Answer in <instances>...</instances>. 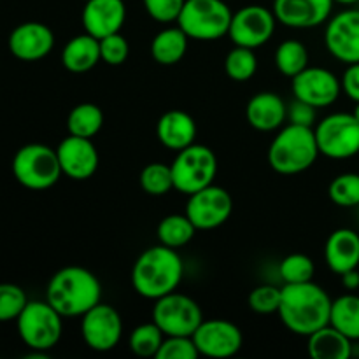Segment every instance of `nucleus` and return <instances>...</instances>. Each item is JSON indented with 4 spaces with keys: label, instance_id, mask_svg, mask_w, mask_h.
Wrapping results in <instances>:
<instances>
[{
    "label": "nucleus",
    "instance_id": "obj_26",
    "mask_svg": "<svg viewBox=\"0 0 359 359\" xmlns=\"http://www.w3.org/2000/svg\"><path fill=\"white\" fill-rule=\"evenodd\" d=\"M189 37L179 27H168L158 32L151 42V56L160 65H175L188 51Z\"/></svg>",
    "mask_w": 359,
    "mask_h": 359
},
{
    "label": "nucleus",
    "instance_id": "obj_35",
    "mask_svg": "<svg viewBox=\"0 0 359 359\" xmlns=\"http://www.w3.org/2000/svg\"><path fill=\"white\" fill-rule=\"evenodd\" d=\"M316 266L311 256L302 255V252H293L287 255L279 265V276L284 284H302L311 283L314 279Z\"/></svg>",
    "mask_w": 359,
    "mask_h": 359
},
{
    "label": "nucleus",
    "instance_id": "obj_2",
    "mask_svg": "<svg viewBox=\"0 0 359 359\" xmlns=\"http://www.w3.org/2000/svg\"><path fill=\"white\" fill-rule=\"evenodd\" d=\"M184 276V263L177 249L153 245L139 255L132 269V286L137 294L147 300H158L177 291Z\"/></svg>",
    "mask_w": 359,
    "mask_h": 359
},
{
    "label": "nucleus",
    "instance_id": "obj_5",
    "mask_svg": "<svg viewBox=\"0 0 359 359\" xmlns=\"http://www.w3.org/2000/svg\"><path fill=\"white\" fill-rule=\"evenodd\" d=\"M233 13L226 0H186L175 23L193 41H217L228 35Z\"/></svg>",
    "mask_w": 359,
    "mask_h": 359
},
{
    "label": "nucleus",
    "instance_id": "obj_25",
    "mask_svg": "<svg viewBox=\"0 0 359 359\" xmlns=\"http://www.w3.org/2000/svg\"><path fill=\"white\" fill-rule=\"evenodd\" d=\"M307 351L314 359H349L353 356V340L332 325L307 337Z\"/></svg>",
    "mask_w": 359,
    "mask_h": 359
},
{
    "label": "nucleus",
    "instance_id": "obj_6",
    "mask_svg": "<svg viewBox=\"0 0 359 359\" xmlns=\"http://www.w3.org/2000/svg\"><path fill=\"white\" fill-rule=\"evenodd\" d=\"M13 174L25 188L42 191L55 186L63 172L56 149L46 144H27L14 154Z\"/></svg>",
    "mask_w": 359,
    "mask_h": 359
},
{
    "label": "nucleus",
    "instance_id": "obj_46",
    "mask_svg": "<svg viewBox=\"0 0 359 359\" xmlns=\"http://www.w3.org/2000/svg\"><path fill=\"white\" fill-rule=\"evenodd\" d=\"M84 2H86V0H84Z\"/></svg>",
    "mask_w": 359,
    "mask_h": 359
},
{
    "label": "nucleus",
    "instance_id": "obj_8",
    "mask_svg": "<svg viewBox=\"0 0 359 359\" xmlns=\"http://www.w3.org/2000/svg\"><path fill=\"white\" fill-rule=\"evenodd\" d=\"M170 168L174 189L189 196L214 184L217 174V158L210 147L195 142L177 151Z\"/></svg>",
    "mask_w": 359,
    "mask_h": 359
},
{
    "label": "nucleus",
    "instance_id": "obj_13",
    "mask_svg": "<svg viewBox=\"0 0 359 359\" xmlns=\"http://www.w3.org/2000/svg\"><path fill=\"white\" fill-rule=\"evenodd\" d=\"M233 210V200L224 188L210 184L189 195L186 216L196 230H214L228 221Z\"/></svg>",
    "mask_w": 359,
    "mask_h": 359
},
{
    "label": "nucleus",
    "instance_id": "obj_27",
    "mask_svg": "<svg viewBox=\"0 0 359 359\" xmlns=\"http://www.w3.org/2000/svg\"><path fill=\"white\" fill-rule=\"evenodd\" d=\"M330 325L349 337L351 340H359V297L347 293L332 302Z\"/></svg>",
    "mask_w": 359,
    "mask_h": 359
},
{
    "label": "nucleus",
    "instance_id": "obj_43",
    "mask_svg": "<svg viewBox=\"0 0 359 359\" xmlns=\"http://www.w3.org/2000/svg\"><path fill=\"white\" fill-rule=\"evenodd\" d=\"M340 277H342V286L346 287L347 291H351V293H353V291L359 290V272H358V269L349 270V272H344Z\"/></svg>",
    "mask_w": 359,
    "mask_h": 359
},
{
    "label": "nucleus",
    "instance_id": "obj_36",
    "mask_svg": "<svg viewBox=\"0 0 359 359\" xmlns=\"http://www.w3.org/2000/svg\"><path fill=\"white\" fill-rule=\"evenodd\" d=\"M27 293L16 284H0V323L16 321L27 307Z\"/></svg>",
    "mask_w": 359,
    "mask_h": 359
},
{
    "label": "nucleus",
    "instance_id": "obj_28",
    "mask_svg": "<svg viewBox=\"0 0 359 359\" xmlns=\"http://www.w3.org/2000/svg\"><path fill=\"white\" fill-rule=\"evenodd\" d=\"M104 126V112L97 104L83 102L77 104L67 118V130L70 135L93 139Z\"/></svg>",
    "mask_w": 359,
    "mask_h": 359
},
{
    "label": "nucleus",
    "instance_id": "obj_38",
    "mask_svg": "<svg viewBox=\"0 0 359 359\" xmlns=\"http://www.w3.org/2000/svg\"><path fill=\"white\" fill-rule=\"evenodd\" d=\"M198 356L193 337H165L156 359H196Z\"/></svg>",
    "mask_w": 359,
    "mask_h": 359
},
{
    "label": "nucleus",
    "instance_id": "obj_14",
    "mask_svg": "<svg viewBox=\"0 0 359 359\" xmlns=\"http://www.w3.org/2000/svg\"><path fill=\"white\" fill-rule=\"evenodd\" d=\"M193 342L200 356L224 359L231 358L242 349L244 337L241 328L226 319H203L196 332L193 333Z\"/></svg>",
    "mask_w": 359,
    "mask_h": 359
},
{
    "label": "nucleus",
    "instance_id": "obj_7",
    "mask_svg": "<svg viewBox=\"0 0 359 359\" xmlns=\"http://www.w3.org/2000/svg\"><path fill=\"white\" fill-rule=\"evenodd\" d=\"M62 319L63 316L48 300L28 302L16 319L20 339L35 353H46L62 339Z\"/></svg>",
    "mask_w": 359,
    "mask_h": 359
},
{
    "label": "nucleus",
    "instance_id": "obj_9",
    "mask_svg": "<svg viewBox=\"0 0 359 359\" xmlns=\"http://www.w3.org/2000/svg\"><path fill=\"white\" fill-rule=\"evenodd\" d=\"M319 153L332 160H347L359 153V121L353 112H333L314 126Z\"/></svg>",
    "mask_w": 359,
    "mask_h": 359
},
{
    "label": "nucleus",
    "instance_id": "obj_32",
    "mask_svg": "<svg viewBox=\"0 0 359 359\" xmlns=\"http://www.w3.org/2000/svg\"><path fill=\"white\" fill-rule=\"evenodd\" d=\"M163 332L151 321L133 328V332L130 333L128 346L135 356L156 358L158 351H160L161 344H163Z\"/></svg>",
    "mask_w": 359,
    "mask_h": 359
},
{
    "label": "nucleus",
    "instance_id": "obj_31",
    "mask_svg": "<svg viewBox=\"0 0 359 359\" xmlns=\"http://www.w3.org/2000/svg\"><path fill=\"white\" fill-rule=\"evenodd\" d=\"M258 70V58L255 49L235 46L224 58V72L235 83H245L251 79Z\"/></svg>",
    "mask_w": 359,
    "mask_h": 359
},
{
    "label": "nucleus",
    "instance_id": "obj_10",
    "mask_svg": "<svg viewBox=\"0 0 359 359\" xmlns=\"http://www.w3.org/2000/svg\"><path fill=\"white\" fill-rule=\"evenodd\" d=\"M202 321V309L188 294L172 291L154 300L153 323L165 337H193Z\"/></svg>",
    "mask_w": 359,
    "mask_h": 359
},
{
    "label": "nucleus",
    "instance_id": "obj_23",
    "mask_svg": "<svg viewBox=\"0 0 359 359\" xmlns=\"http://www.w3.org/2000/svg\"><path fill=\"white\" fill-rule=\"evenodd\" d=\"M158 140L170 151H181L195 144L196 123L191 114L179 109H172L161 114L156 125Z\"/></svg>",
    "mask_w": 359,
    "mask_h": 359
},
{
    "label": "nucleus",
    "instance_id": "obj_4",
    "mask_svg": "<svg viewBox=\"0 0 359 359\" xmlns=\"http://www.w3.org/2000/svg\"><path fill=\"white\" fill-rule=\"evenodd\" d=\"M319 146L312 126H284L269 147V163L277 174L294 175L309 170L319 156Z\"/></svg>",
    "mask_w": 359,
    "mask_h": 359
},
{
    "label": "nucleus",
    "instance_id": "obj_34",
    "mask_svg": "<svg viewBox=\"0 0 359 359\" xmlns=\"http://www.w3.org/2000/svg\"><path fill=\"white\" fill-rule=\"evenodd\" d=\"M328 196L335 205L351 209L359 205V174L346 172L340 174L330 182Z\"/></svg>",
    "mask_w": 359,
    "mask_h": 359
},
{
    "label": "nucleus",
    "instance_id": "obj_37",
    "mask_svg": "<svg viewBox=\"0 0 359 359\" xmlns=\"http://www.w3.org/2000/svg\"><path fill=\"white\" fill-rule=\"evenodd\" d=\"M280 297H283V287L262 284L249 293L248 305L256 314H273L279 311Z\"/></svg>",
    "mask_w": 359,
    "mask_h": 359
},
{
    "label": "nucleus",
    "instance_id": "obj_17",
    "mask_svg": "<svg viewBox=\"0 0 359 359\" xmlns=\"http://www.w3.org/2000/svg\"><path fill=\"white\" fill-rule=\"evenodd\" d=\"M333 0H273L277 23L294 30H309L325 25L332 18Z\"/></svg>",
    "mask_w": 359,
    "mask_h": 359
},
{
    "label": "nucleus",
    "instance_id": "obj_19",
    "mask_svg": "<svg viewBox=\"0 0 359 359\" xmlns=\"http://www.w3.org/2000/svg\"><path fill=\"white\" fill-rule=\"evenodd\" d=\"M53 48H55V34L48 25L39 21L18 25L9 35V51L23 62H37L46 58Z\"/></svg>",
    "mask_w": 359,
    "mask_h": 359
},
{
    "label": "nucleus",
    "instance_id": "obj_39",
    "mask_svg": "<svg viewBox=\"0 0 359 359\" xmlns=\"http://www.w3.org/2000/svg\"><path fill=\"white\" fill-rule=\"evenodd\" d=\"M100 42V58L107 65L118 67L126 62L130 55V44L121 34H111L107 37L98 39Z\"/></svg>",
    "mask_w": 359,
    "mask_h": 359
},
{
    "label": "nucleus",
    "instance_id": "obj_30",
    "mask_svg": "<svg viewBox=\"0 0 359 359\" xmlns=\"http://www.w3.org/2000/svg\"><path fill=\"white\" fill-rule=\"evenodd\" d=\"M273 60H276L277 70L283 76L293 79L309 67V49L304 42L297 41V39H287L277 46Z\"/></svg>",
    "mask_w": 359,
    "mask_h": 359
},
{
    "label": "nucleus",
    "instance_id": "obj_33",
    "mask_svg": "<svg viewBox=\"0 0 359 359\" xmlns=\"http://www.w3.org/2000/svg\"><path fill=\"white\" fill-rule=\"evenodd\" d=\"M139 181L144 191L151 196H163L170 189H174L170 165H165L161 161H153V163L146 165L140 172Z\"/></svg>",
    "mask_w": 359,
    "mask_h": 359
},
{
    "label": "nucleus",
    "instance_id": "obj_18",
    "mask_svg": "<svg viewBox=\"0 0 359 359\" xmlns=\"http://www.w3.org/2000/svg\"><path fill=\"white\" fill-rule=\"evenodd\" d=\"M56 154H58L63 175L72 181H86L93 177L98 168V161H100L93 140L70 135V133L58 144Z\"/></svg>",
    "mask_w": 359,
    "mask_h": 359
},
{
    "label": "nucleus",
    "instance_id": "obj_1",
    "mask_svg": "<svg viewBox=\"0 0 359 359\" xmlns=\"http://www.w3.org/2000/svg\"><path fill=\"white\" fill-rule=\"evenodd\" d=\"M332 298L314 280L284 284L279 305V318L291 333L309 337L330 325Z\"/></svg>",
    "mask_w": 359,
    "mask_h": 359
},
{
    "label": "nucleus",
    "instance_id": "obj_20",
    "mask_svg": "<svg viewBox=\"0 0 359 359\" xmlns=\"http://www.w3.org/2000/svg\"><path fill=\"white\" fill-rule=\"evenodd\" d=\"M126 20V6L123 0H86L81 14L84 32L102 39L118 34Z\"/></svg>",
    "mask_w": 359,
    "mask_h": 359
},
{
    "label": "nucleus",
    "instance_id": "obj_45",
    "mask_svg": "<svg viewBox=\"0 0 359 359\" xmlns=\"http://www.w3.org/2000/svg\"><path fill=\"white\" fill-rule=\"evenodd\" d=\"M353 114H354V118H356L358 121H359V102H356V107H354Z\"/></svg>",
    "mask_w": 359,
    "mask_h": 359
},
{
    "label": "nucleus",
    "instance_id": "obj_29",
    "mask_svg": "<svg viewBox=\"0 0 359 359\" xmlns=\"http://www.w3.org/2000/svg\"><path fill=\"white\" fill-rule=\"evenodd\" d=\"M156 233L160 244L172 249H181L193 241L196 228L186 214H170L160 221Z\"/></svg>",
    "mask_w": 359,
    "mask_h": 359
},
{
    "label": "nucleus",
    "instance_id": "obj_11",
    "mask_svg": "<svg viewBox=\"0 0 359 359\" xmlns=\"http://www.w3.org/2000/svg\"><path fill=\"white\" fill-rule=\"evenodd\" d=\"M276 25L277 18L272 9L251 4L233 13L228 28V37L235 46L256 49L272 39Z\"/></svg>",
    "mask_w": 359,
    "mask_h": 359
},
{
    "label": "nucleus",
    "instance_id": "obj_15",
    "mask_svg": "<svg viewBox=\"0 0 359 359\" xmlns=\"http://www.w3.org/2000/svg\"><path fill=\"white\" fill-rule=\"evenodd\" d=\"M293 97L319 107H330L339 100L342 93V83L332 70L325 67H311L302 70L291 79Z\"/></svg>",
    "mask_w": 359,
    "mask_h": 359
},
{
    "label": "nucleus",
    "instance_id": "obj_42",
    "mask_svg": "<svg viewBox=\"0 0 359 359\" xmlns=\"http://www.w3.org/2000/svg\"><path fill=\"white\" fill-rule=\"evenodd\" d=\"M342 91L353 102H359V63H351L342 74Z\"/></svg>",
    "mask_w": 359,
    "mask_h": 359
},
{
    "label": "nucleus",
    "instance_id": "obj_12",
    "mask_svg": "<svg viewBox=\"0 0 359 359\" xmlns=\"http://www.w3.org/2000/svg\"><path fill=\"white\" fill-rule=\"evenodd\" d=\"M81 337L91 351H112L123 337L121 316L114 307L100 302L81 316Z\"/></svg>",
    "mask_w": 359,
    "mask_h": 359
},
{
    "label": "nucleus",
    "instance_id": "obj_44",
    "mask_svg": "<svg viewBox=\"0 0 359 359\" xmlns=\"http://www.w3.org/2000/svg\"><path fill=\"white\" fill-rule=\"evenodd\" d=\"M335 4H340V6H354V4H358L359 0H333Z\"/></svg>",
    "mask_w": 359,
    "mask_h": 359
},
{
    "label": "nucleus",
    "instance_id": "obj_40",
    "mask_svg": "<svg viewBox=\"0 0 359 359\" xmlns=\"http://www.w3.org/2000/svg\"><path fill=\"white\" fill-rule=\"evenodd\" d=\"M186 0H142L144 9L158 23H174L177 21Z\"/></svg>",
    "mask_w": 359,
    "mask_h": 359
},
{
    "label": "nucleus",
    "instance_id": "obj_3",
    "mask_svg": "<svg viewBox=\"0 0 359 359\" xmlns=\"http://www.w3.org/2000/svg\"><path fill=\"white\" fill-rule=\"evenodd\" d=\"M46 300L63 318H81L91 307L100 304V280L84 266H65L58 270L49 280Z\"/></svg>",
    "mask_w": 359,
    "mask_h": 359
},
{
    "label": "nucleus",
    "instance_id": "obj_22",
    "mask_svg": "<svg viewBox=\"0 0 359 359\" xmlns=\"http://www.w3.org/2000/svg\"><path fill=\"white\" fill-rule=\"evenodd\" d=\"M325 262L333 273L344 272L359 266V233L351 228H339L328 237L325 245Z\"/></svg>",
    "mask_w": 359,
    "mask_h": 359
},
{
    "label": "nucleus",
    "instance_id": "obj_41",
    "mask_svg": "<svg viewBox=\"0 0 359 359\" xmlns=\"http://www.w3.org/2000/svg\"><path fill=\"white\" fill-rule=\"evenodd\" d=\"M287 121L293 123V125L312 126V128H314L316 107L307 104V102L294 98V100L287 105Z\"/></svg>",
    "mask_w": 359,
    "mask_h": 359
},
{
    "label": "nucleus",
    "instance_id": "obj_16",
    "mask_svg": "<svg viewBox=\"0 0 359 359\" xmlns=\"http://www.w3.org/2000/svg\"><path fill=\"white\" fill-rule=\"evenodd\" d=\"M325 46L339 62L359 63V9H346L326 21Z\"/></svg>",
    "mask_w": 359,
    "mask_h": 359
},
{
    "label": "nucleus",
    "instance_id": "obj_21",
    "mask_svg": "<svg viewBox=\"0 0 359 359\" xmlns=\"http://www.w3.org/2000/svg\"><path fill=\"white\" fill-rule=\"evenodd\" d=\"M245 119L258 132H276L287 119V105L273 91H259L245 105Z\"/></svg>",
    "mask_w": 359,
    "mask_h": 359
},
{
    "label": "nucleus",
    "instance_id": "obj_24",
    "mask_svg": "<svg viewBox=\"0 0 359 359\" xmlns=\"http://www.w3.org/2000/svg\"><path fill=\"white\" fill-rule=\"evenodd\" d=\"M100 58V42L90 34H81L70 39L62 51V65L72 74H84L95 69Z\"/></svg>",
    "mask_w": 359,
    "mask_h": 359
}]
</instances>
